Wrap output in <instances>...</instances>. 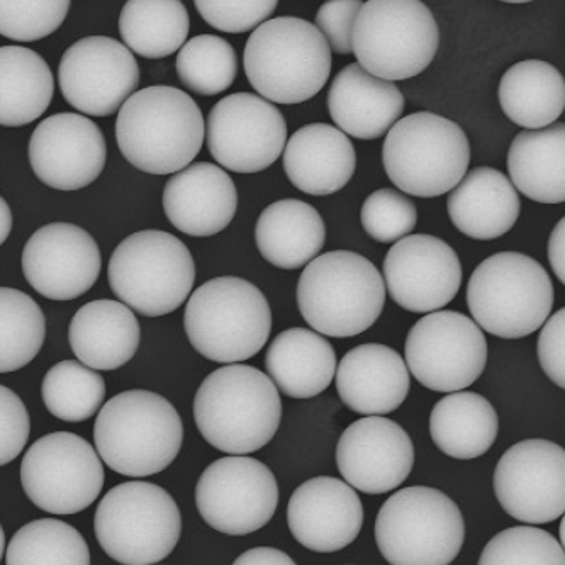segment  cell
<instances>
[{"label":"cell","instance_id":"6da1fadb","mask_svg":"<svg viewBox=\"0 0 565 565\" xmlns=\"http://www.w3.org/2000/svg\"><path fill=\"white\" fill-rule=\"evenodd\" d=\"M206 122L198 103L184 90L167 85L132 94L116 119L122 157L138 170L167 175L188 169L201 151Z\"/></svg>","mask_w":565,"mask_h":565},{"label":"cell","instance_id":"7a4b0ae2","mask_svg":"<svg viewBox=\"0 0 565 565\" xmlns=\"http://www.w3.org/2000/svg\"><path fill=\"white\" fill-rule=\"evenodd\" d=\"M194 419L211 447L230 456H248L276 437L282 401L264 372L226 365L202 381L194 397Z\"/></svg>","mask_w":565,"mask_h":565},{"label":"cell","instance_id":"3957f363","mask_svg":"<svg viewBox=\"0 0 565 565\" xmlns=\"http://www.w3.org/2000/svg\"><path fill=\"white\" fill-rule=\"evenodd\" d=\"M100 459L128 478L166 470L182 448L184 425L173 404L151 391H125L107 401L94 425Z\"/></svg>","mask_w":565,"mask_h":565},{"label":"cell","instance_id":"277c9868","mask_svg":"<svg viewBox=\"0 0 565 565\" xmlns=\"http://www.w3.org/2000/svg\"><path fill=\"white\" fill-rule=\"evenodd\" d=\"M386 305V286L369 258L333 250L306 265L298 306L316 333L350 338L367 331Z\"/></svg>","mask_w":565,"mask_h":565},{"label":"cell","instance_id":"5b68a950","mask_svg":"<svg viewBox=\"0 0 565 565\" xmlns=\"http://www.w3.org/2000/svg\"><path fill=\"white\" fill-rule=\"evenodd\" d=\"M243 63L262 99L301 104L327 85L331 50L315 24L287 15L268 19L250 34Z\"/></svg>","mask_w":565,"mask_h":565},{"label":"cell","instance_id":"8992f818","mask_svg":"<svg viewBox=\"0 0 565 565\" xmlns=\"http://www.w3.org/2000/svg\"><path fill=\"white\" fill-rule=\"evenodd\" d=\"M184 328L195 352L217 364H238L267 345L273 309L248 280L217 277L192 292Z\"/></svg>","mask_w":565,"mask_h":565},{"label":"cell","instance_id":"52a82bcc","mask_svg":"<svg viewBox=\"0 0 565 565\" xmlns=\"http://www.w3.org/2000/svg\"><path fill=\"white\" fill-rule=\"evenodd\" d=\"M554 301V284L544 265L518 252L486 258L467 286L473 323L504 340L525 338L544 327Z\"/></svg>","mask_w":565,"mask_h":565},{"label":"cell","instance_id":"ba28073f","mask_svg":"<svg viewBox=\"0 0 565 565\" xmlns=\"http://www.w3.org/2000/svg\"><path fill=\"white\" fill-rule=\"evenodd\" d=\"M375 542L391 565H450L466 542V522L450 495L413 486L382 504Z\"/></svg>","mask_w":565,"mask_h":565},{"label":"cell","instance_id":"9c48e42d","mask_svg":"<svg viewBox=\"0 0 565 565\" xmlns=\"http://www.w3.org/2000/svg\"><path fill=\"white\" fill-rule=\"evenodd\" d=\"M382 163L391 182L415 198H438L459 185L470 163V145L457 122L415 113L387 131Z\"/></svg>","mask_w":565,"mask_h":565},{"label":"cell","instance_id":"30bf717a","mask_svg":"<svg viewBox=\"0 0 565 565\" xmlns=\"http://www.w3.org/2000/svg\"><path fill=\"white\" fill-rule=\"evenodd\" d=\"M94 532L103 551L118 564H158L175 551L182 516L179 504L160 486L125 482L100 500Z\"/></svg>","mask_w":565,"mask_h":565},{"label":"cell","instance_id":"8fae6325","mask_svg":"<svg viewBox=\"0 0 565 565\" xmlns=\"http://www.w3.org/2000/svg\"><path fill=\"white\" fill-rule=\"evenodd\" d=\"M113 292L131 311L148 318L170 315L184 305L195 282V264L184 242L160 230L122 239L110 257Z\"/></svg>","mask_w":565,"mask_h":565},{"label":"cell","instance_id":"7c38bea8","mask_svg":"<svg viewBox=\"0 0 565 565\" xmlns=\"http://www.w3.org/2000/svg\"><path fill=\"white\" fill-rule=\"evenodd\" d=\"M440 44L437 19L418 0H369L353 26L352 53L381 81L416 77L434 62Z\"/></svg>","mask_w":565,"mask_h":565},{"label":"cell","instance_id":"4fadbf2b","mask_svg":"<svg viewBox=\"0 0 565 565\" xmlns=\"http://www.w3.org/2000/svg\"><path fill=\"white\" fill-rule=\"evenodd\" d=\"M21 484L40 510L77 514L103 491L104 467L85 438L56 431L31 445L21 462Z\"/></svg>","mask_w":565,"mask_h":565},{"label":"cell","instance_id":"5bb4252c","mask_svg":"<svg viewBox=\"0 0 565 565\" xmlns=\"http://www.w3.org/2000/svg\"><path fill=\"white\" fill-rule=\"evenodd\" d=\"M406 367L423 387L459 393L481 377L488 342L481 328L462 312H429L406 338Z\"/></svg>","mask_w":565,"mask_h":565},{"label":"cell","instance_id":"9a60e30c","mask_svg":"<svg viewBox=\"0 0 565 565\" xmlns=\"http://www.w3.org/2000/svg\"><path fill=\"white\" fill-rule=\"evenodd\" d=\"M195 507L211 529L224 535H250L276 514L279 486L273 470L260 460L223 457L201 473Z\"/></svg>","mask_w":565,"mask_h":565},{"label":"cell","instance_id":"2e32d148","mask_svg":"<svg viewBox=\"0 0 565 565\" xmlns=\"http://www.w3.org/2000/svg\"><path fill=\"white\" fill-rule=\"evenodd\" d=\"M206 140L210 153L224 169L257 173L282 154L287 122L274 104L257 94H232L211 109Z\"/></svg>","mask_w":565,"mask_h":565},{"label":"cell","instance_id":"e0dca14e","mask_svg":"<svg viewBox=\"0 0 565 565\" xmlns=\"http://www.w3.org/2000/svg\"><path fill=\"white\" fill-rule=\"evenodd\" d=\"M137 58L115 38L88 36L63 53L58 84L66 103L85 116L107 118L140 85Z\"/></svg>","mask_w":565,"mask_h":565},{"label":"cell","instance_id":"ac0fdd59","mask_svg":"<svg viewBox=\"0 0 565 565\" xmlns=\"http://www.w3.org/2000/svg\"><path fill=\"white\" fill-rule=\"evenodd\" d=\"M494 494L518 522L545 525L565 513V450L548 440H523L504 451Z\"/></svg>","mask_w":565,"mask_h":565},{"label":"cell","instance_id":"d6986e66","mask_svg":"<svg viewBox=\"0 0 565 565\" xmlns=\"http://www.w3.org/2000/svg\"><path fill=\"white\" fill-rule=\"evenodd\" d=\"M103 268L99 246L77 224L52 223L38 230L22 250L30 286L52 301H72L93 289Z\"/></svg>","mask_w":565,"mask_h":565},{"label":"cell","instance_id":"ffe728a7","mask_svg":"<svg viewBox=\"0 0 565 565\" xmlns=\"http://www.w3.org/2000/svg\"><path fill=\"white\" fill-rule=\"evenodd\" d=\"M460 284L459 255L437 236H406L394 243L384 260V286L406 311L437 312L456 299Z\"/></svg>","mask_w":565,"mask_h":565},{"label":"cell","instance_id":"44dd1931","mask_svg":"<svg viewBox=\"0 0 565 565\" xmlns=\"http://www.w3.org/2000/svg\"><path fill=\"white\" fill-rule=\"evenodd\" d=\"M28 153L34 175L43 184L56 191H78L103 173L106 138L93 119L60 113L38 125Z\"/></svg>","mask_w":565,"mask_h":565},{"label":"cell","instance_id":"7402d4cb","mask_svg":"<svg viewBox=\"0 0 565 565\" xmlns=\"http://www.w3.org/2000/svg\"><path fill=\"white\" fill-rule=\"evenodd\" d=\"M337 466L350 488L386 494L399 488L415 466V447L406 429L384 416L356 419L337 445Z\"/></svg>","mask_w":565,"mask_h":565},{"label":"cell","instance_id":"603a6c76","mask_svg":"<svg viewBox=\"0 0 565 565\" xmlns=\"http://www.w3.org/2000/svg\"><path fill=\"white\" fill-rule=\"evenodd\" d=\"M287 525L302 547L331 554L355 542L364 525V507L347 482L320 476L292 492Z\"/></svg>","mask_w":565,"mask_h":565},{"label":"cell","instance_id":"cb8c5ba5","mask_svg":"<svg viewBox=\"0 0 565 565\" xmlns=\"http://www.w3.org/2000/svg\"><path fill=\"white\" fill-rule=\"evenodd\" d=\"M238 207L232 177L214 163H192L173 173L163 191V211L170 223L195 238L228 228Z\"/></svg>","mask_w":565,"mask_h":565},{"label":"cell","instance_id":"d4e9b609","mask_svg":"<svg viewBox=\"0 0 565 565\" xmlns=\"http://www.w3.org/2000/svg\"><path fill=\"white\" fill-rule=\"evenodd\" d=\"M334 377L338 396L347 408L365 418L396 412L412 390V374L403 356L379 343L350 350Z\"/></svg>","mask_w":565,"mask_h":565},{"label":"cell","instance_id":"484cf974","mask_svg":"<svg viewBox=\"0 0 565 565\" xmlns=\"http://www.w3.org/2000/svg\"><path fill=\"white\" fill-rule=\"evenodd\" d=\"M328 110L343 135L377 140L404 110V96L394 82L372 77L359 63L345 66L331 82Z\"/></svg>","mask_w":565,"mask_h":565},{"label":"cell","instance_id":"4316f807","mask_svg":"<svg viewBox=\"0 0 565 565\" xmlns=\"http://www.w3.org/2000/svg\"><path fill=\"white\" fill-rule=\"evenodd\" d=\"M356 169L355 147L324 122L302 126L284 148V170L294 188L311 195L342 191Z\"/></svg>","mask_w":565,"mask_h":565},{"label":"cell","instance_id":"83f0119b","mask_svg":"<svg viewBox=\"0 0 565 565\" xmlns=\"http://www.w3.org/2000/svg\"><path fill=\"white\" fill-rule=\"evenodd\" d=\"M447 210L460 233L489 242L513 230L522 202L503 172L491 167H478L451 191Z\"/></svg>","mask_w":565,"mask_h":565},{"label":"cell","instance_id":"f1b7e54d","mask_svg":"<svg viewBox=\"0 0 565 565\" xmlns=\"http://www.w3.org/2000/svg\"><path fill=\"white\" fill-rule=\"evenodd\" d=\"M72 352L90 371H116L128 364L140 347L141 330L128 306L109 299L87 302L68 328Z\"/></svg>","mask_w":565,"mask_h":565},{"label":"cell","instance_id":"f546056e","mask_svg":"<svg viewBox=\"0 0 565 565\" xmlns=\"http://www.w3.org/2000/svg\"><path fill=\"white\" fill-rule=\"evenodd\" d=\"M268 379L292 399H311L328 390L337 372V353L327 338L290 328L274 338L265 355Z\"/></svg>","mask_w":565,"mask_h":565},{"label":"cell","instance_id":"4dcf8cb0","mask_svg":"<svg viewBox=\"0 0 565 565\" xmlns=\"http://www.w3.org/2000/svg\"><path fill=\"white\" fill-rule=\"evenodd\" d=\"M255 242L268 264L282 270H298L323 250L327 228L311 204L284 199L262 211L255 226Z\"/></svg>","mask_w":565,"mask_h":565},{"label":"cell","instance_id":"1f68e13d","mask_svg":"<svg viewBox=\"0 0 565 565\" xmlns=\"http://www.w3.org/2000/svg\"><path fill=\"white\" fill-rule=\"evenodd\" d=\"M511 184L542 204L565 201V125L522 131L508 151ZM516 191V192H518Z\"/></svg>","mask_w":565,"mask_h":565},{"label":"cell","instance_id":"d6a6232c","mask_svg":"<svg viewBox=\"0 0 565 565\" xmlns=\"http://www.w3.org/2000/svg\"><path fill=\"white\" fill-rule=\"evenodd\" d=\"M500 431V418L491 401L478 393L459 391L445 396L429 416L434 444L451 459L484 456Z\"/></svg>","mask_w":565,"mask_h":565},{"label":"cell","instance_id":"836d02e7","mask_svg":"<svg viewBox=\"0 0 565 565\" xmlns=\"http://www.w3.org/2000/svg\"><path fill=\"white\" fill-rule=\"evenodd\" d=\"M500 104L508 119L526 131L548 128L564 113V77L542 60L518 62L501 78Z\"/></svg>","mask_w":565,"mask_h":565},{"label":"cell","instance_id":"e575fe53","mask_svg":"<svg viewBox=\"0 0 565 565\" xmlns=\"http://www.w3.org/2000/svg\"><path fill=\"white\" fill-rule=\"evenodd\" d=\"M55 93L49 63L22 46H0V126L21 128L46 113Z\"/></svg>","mask_w":565,"mask_h":565},{"label":"cell","instance_id":"d590c367","mask_svg":"<svg viewBox=\"0 0 565 565\" xmlns=\"http://www.w3.org/2000/svg\"><path fill=\"white\" fill-rule=\"evenodd\" d=\"M126 49L148 60L179 52L189 34V12L179 0H129L119 15Z\"/></svg>","mask_w":565,"mask_h":565},{"label":"cell","instance_id":"8d00e7d4","mask_svg":"<svg viewBox=\"0 0 565 565\" xmlns=\"http://www.w3.org/2000/svg\"><path fill=\"white\" fill-rule=\"evenodd\" d=\"M6 565H90V551L77 529L55 518H43L12 536Z\"/></svg>","mask_w":565,"mask_h":565},{"label":"cell","instance_id":"74e56055","mask_svg":"<svg viewBox=\"0 0 565 565\" xmlns=\"http://www.w3.org/2000/svg\"><path fill=\"white\" fill-rule=\"evenodd\" d=\"M46 338V320L26 292L0 287V374L19 371L36 359Z\"/></svg>","mask_w":565,"mask_h":565},{"label":"cell","instance_id":"f35d334b","mask_svg":"<svg viewBox=\"0 0 565 565\" xmlns=\"http://www.w3.org/2000/svg\"><path fill=\"white\" fill-rule=\"evenodd\" d=\"M44 406L62 422L78 423L93 418L106 397V382L96 371L75 360L53 365L41 384Z\"/></svg>","mask_w":565,"mask_h":565},{"label":"cell","instance_id":"ab89813d","mask_svg":"<svg viewBox=\"0 0 565 565\" xmlns=\"http://www.w3.org/2000/svg\"><path fill=\"white\" fill-rule=\"evenodd\" d=\"M177 74L199 96L224 93L238 75L235 49L224 38L213 34L192 38L177 56Z\"/></svg>","mask_w":565,"mask_h":565},{"label":"cell","instance_id":"60d3db41","mask_svg":"<svg viewBox=\"0 0 565 565\" xmlns=\"http://www.w3.org/2000/svg\"><path fill=\"white\" fill-rule=\"evenodd\" d=\"M479 565H565L564 547L545 530L513 526L489 540Z\"/></svg>","mask_w":565,"mask_h":565},{"label":"cell","instance_id":"b9f144b4","mask_svg":"<svg viewBox=\"0 0 565 565\" xmlns=\"http://www.w3.org/2000/svg\"><path fill=\"white\" fill-rule=\"evenodd\" d=\"M71 11L68 0H0V36L28 43L55 33Z\"/></svg>","mask_w":565,"mask_h":565},{"label":"cell","instance_id":"7bdbcfd3","mask_svg":"<svg viewBox=\"0 0 565 565\" xmlns=\"http://www.w3.org/2000/svg\"><path fill=\"white\" fill-rule=\"evenodd\" d=\"M360 221L379 243H396L412 235L418 221L415 202L394 189H379L365 199Z\"/></svg>","mask_w":565,"mask_h":565},{"label":"cell","instance_id":"ee69618b","mask_svg":"<svg viewBox=\"0 0 565 565\" xmlns=\"http://www.w3.org/2000/svg\"><path fill=\"white\" fill-rule=\"evenodd\" d=\"M194 6L214 30L242 34L257 30L279 4L276 0H195Z\"/></svg>","mask_w":565,"mask_h":565},{"label":"cell","instance_id":"f6af8a7d","mask_svg":"<svg viewBox=\"0 0 565 565\" xmlns=\"http://www.w3.org/2000/svg\"><path fill=\"white\" fill-rule=\"evenodd\" d=\"M31 434V418L21 397L0 386V467L21 456Z\"/></svg>","mask_w":565,"mask_h":565},{"label":"cell","instance_id":"bcb514c9","mask_svg":"<svg viewBox=\"0 0 565 565\" xmlns=\"http://www.w3.org/2000/svg\"><path fill=\"white\" fill-rule=\"evenodd\" d=\"M362 9L360 0H331L321 6L315 26L338 55L352 53L353 26Z\"/></svg>","mask_w":565,"mask_h":565},{"label":"cell","instance_id":"7dc6e473","mask_svg":"<svg viewBox=\"0 0 565 565\" xmlns=\"http://www.w3.org/2000/svg\"><path fill=\"white\" fill-rule=\"evenodd\" d=\"M565 309L545 321L536 343L540 365L555 386L565 387Z\"/></svg>","mask_w":565,"mask_h":565},{"label":"cell","instance_id":"c3c4849f","mask_svg":"<svg viewBox=\"0 0 565 565\" xmlns=\"http://www.w3.org/2000/svg\"><path fill=\"white\" fill-rule=\"evenodd\" d=\"M233 565H298L286 552L273 547H257L243 552Z\"/></svg>","mask_w":565,"mask_h":565},{"label":"cell","instance_id":"681fc988","mask_svg":"<svg viewBox=\"0 0 565 565\" xmlns=\"http://www.w3.org/2000/svg\"><path fill=\"white\" fill-rule=\"evenodd\" d=\"M565 220L562 217L555 224L554 232H552L551 239H548V260H551L552 268H554L555 276L558 277L562 284L565 282Z\"/></svg>","mask_w":565,"mask_h":565},{"label":"cell","instance_id":"f907efd6","mask_svg":"<svg viewBox=\"0 0 565 565\" xmlns=\"http://www.w3.org/2000/svg\"><path fill=\"white\" fill-rule=\"evenodd\" d=\"M12 232V211L6 199L0 195V245H4Z\"/></svg>","mask_w":565,"mask_h":565},{"label":"cell","instance_id":"816d5d0a","mask_svg":"<svg viewBox=\"0 0 565 565\" xmlns=\"http://www.w3.org/2000/svg\"><path fill=\"white\" fill-rule=\"evenodd\" d=\"M6 552V533L2 530V525H0V561H2V555Z\"/></svg>","mask_w":565,"mask_h":565},{"label":"cell","instance_id":"f5cc1de1","mask_svg":"<svg viewBox=\"0 0 565 565\" xmlns=\"http://www.w3.org/2000/svg\"><path fill=\"white\" fill-rule=\"evenodd\" d=\"M558 544L564 547V522L561 523V542H558Z\"/></svg>","mask_w":565,"mask_h":565}]
</instances>
